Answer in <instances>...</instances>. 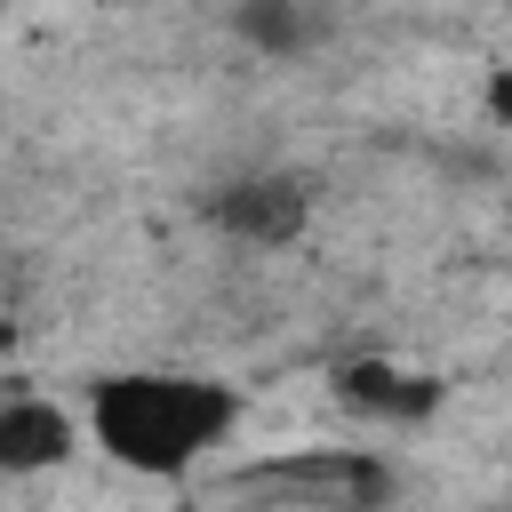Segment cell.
Wrapping results in <instances>:
<instances>
[{
	"instance_id": "obj_1",
	"label": "cell",
	"mask_w": 512,
	"mask_h": 512,
	"mask_svg": "<svg viewBox=\"0 0 512 512\" xmlns=\"http://www.w3.org/2000/svg\"><path fill=\"white\" fill-rule=\"evenodd\" d=\"M240 424L232 384L216 376H104L88 392V432L136 472H184Z\"/></svg>"
},
{
	"instance_id": "obj_5",
	"label": "cell",
	"mask_w": 512,
	"mask_h": 512,
	"mask_svg": "<svg viewBox=\"0 0 512 512\" xmlns=\"http://www.w3.org/2000/svg\"><path fill=\"white\" fill-rule=\"evenodd\" d=\"M240 32L272 56H296L320 32V0H240Z\"/></svg>"
},
{
	"instance_id": "obj_6",
	"label": "cell",
	"mask_w": 512,
	"mask_h": 512,
	"mask_svg": "<svg viewBox=\"0 0 512 512\" xmlns=\"http://www.w3.org/2000/svg\"><path fill=\"white\" fill-rule=\"evenodd\" d=\"M488 112H496V120H512V64L488 80Z\"/></svg>"
},
{
	"instance_id": "obj_2",
	"label": "cell",
	"mask_w": 512,
	"mask_h": 512,
	"mask_svg": "<svg viewBox=\"0 0 512 512\" xmlns=\"http://www.w3.org/2000/svg\"><path fill=\"white\" fill-rule=\"evenodd\" d=\"M304 216H312V192L296 176H248V184L216 192V224L232 240H256V248H288L304 232Z\"/></svg>"
},
{
	"instance_id": "obj_3",
	"label": "cell",
	"mask_w": 512,
	"mask_h": 512,
	"mask_svg": "<svg viewBox=\"0 0 512 512\" xmlns=\"http://www.w3.org/2000/svg\"><path fill=\"white\" fill-rule=\"evenodd\" d=\"M80 424L56 400H0V472H48L64 464Z\"/></svg>"
},
{
	"instance_id": "obj_4",
	"label": "cell",
	"mask_w": 512,
	"mask_h": 512,
	"mask_svg": "<svg viewBox=\"0 0 512 512\" xmlns=\"http://www.w3.org/2000/svg\"><path fill=\"white\" fill-rule=\"evenodd\" d=\"M336 400L344 408H368V416H424L440 400V384L432 376H408L392 360H352V368H336Z\"/></svg>"
}]
</instances>
